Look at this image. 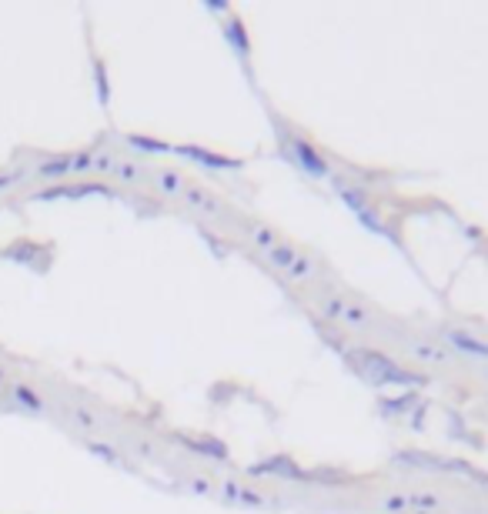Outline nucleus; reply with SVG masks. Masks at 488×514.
<instances>
[{
  "label": "nucleus",
  "mask_w": 488,
  "mask_h": 514,
  "mask_svg": "<svg viewBox=\"0 0 488 514\" xmlns=\"http://www.w3.org/2000/svg\"><path fill=\"white\" fill-rule=\"evenodd\" d=\"M355 364L362 371V378L371 381V384H405V388H408V384H425L421 374H411V371L398 368V364H395L388 354H381V351L362 348L355 354Z\"/></svg>",
  "instance_id": "1"
},
{
  "label": "nucleus",
  "mask_w": 488,
  "mask_h": 514,
  "mask_svg": "<svg viewBox=\"0 0 488 514\" xmlns=\"http://www.w3.org/2000/svg\"><path fill=\"white\" fill-rule=\"evenodd\" d=\"M284 147H288V154H292V161L298 167H302L304 174L312 177H324L328 174V164H324V157L314 151L304 137H284Z\"/></svg>",
  "instance_id": "2"
},
{
  "label": "nucleus",
  "mask_w": 488,
  "mask_h": 514,
  "mask_svg": "<svg viewBox=\"0 0 488 514\" xmlns=\"http://www.w3.org/2000/svg\"><path fill=\"white\" fill-rule=\"evenodd\" d=\"M0 257L10 261V264H24V267L40 271V267H44V257H48V247L37 244V241H14L7 251L0 254Z\"/></svg>",
  "instance_id": "3"
},
{
  "label": "nucleus",
  "mask_w": 488,
  "mask_h": 514,
  "mask_svg": "<svg viewBox=\"0 0 488 514\" xmlns=\"http://www.w3.org/2000/svg\"><path fill=\"white\" fill-rule=\"evenodd\" d=\"M342 201L352 207V214L368 227L371 234H385V224L378 221V214L371 211V205L365 201V194L358 191V187H342Z\"/></svg>",
  "instance_id": "4"
},
{
  "label": "nucleus",
  "mask_w": 488,
  "mask_h": 514,
  "mask_svg": "<svg viewBox=\"0 0 488 514\" xmlns=\"http://www.w3.org/2000/svg\"><path fill=\"white\" fill-rule=\"evenodd\" d=\"M171 151H175V154H181V157H191V161H197V164L215 167V171H238V167H241V161H238V157L215 154V151H207V147L185 144V147H171Z\"/></svg>",
  "instance_id": "5"
},
{
  "label": "nucleus",
  "mask_w": 488,
  "mask_h": 514,
  "mask_svg": "<svg viewBox=\"0 0 488 514\" xmlns=\"http://www.w3.org/2000/svg\"><path fill=\"white\" fill-rule=\"evenodd\" d=\"M324 314H328L332 320L352 324V328H362V324H368V310L358 308V304H348L345 298H328V301H324Z\"/></svg>",
  "instance_id": "6"
},
{
  "label": "nucleus",
  "mask_w": 488,
  "mask_h": 514,
  "mask_svg": "<svg viewBox=\"0 0 488 514\" xmlns=\"http://www.w3.org/2000/svg\"><path fill=\"white\" fill-rule=\"evenodd\" d=\"M254 475H284V477H304V471L294 465L292 457H271V461H264V465H254L251 467Z\"/></svg>",
  "instance_id": "7"
},
{
  "label": "nucleus",
  "mask_w": 488,
  "mask_h": 514,
  "mask_svg": "<svg viewBox=\"0 0 488 514\" xmlns=\"http://www.w3.org/2000/svg\"><path fill=\"white\" fill-rule=\"evenodd\" d=\"M449 341L459 351H465V354H475V358H488V344H485V341L472 338V334H465V330H451Z\"/></svg>",
  "instance_id": "8"
},
{
  "label": "nucleus",
  "mask_w": 488,
  "mask_h": 514,
  "mask_svg": "<svg viewBox=\"0 0 488 514\" xmlns=\"http://www.w3.org/2000/svg\"><path fill=\"white\" fill-rule=\"evenodd\" d=\"M191 451H197V455L211 457V461H228V447L221 445V441H191V437H181Z\"/></svg>",
  "instance_id": "9"
},
{
  "label": "nucleus",
  "mask_w": 488,
  "mask_h": 514,
  "mask_svg": "<svg viewBox=\"0 0 488 514\" xmlns=\"http://www.w3.org/2000/svg\"><path fill=\"white\" fill-rule=\"evenodd\" d=\"M14 401H17L20 408L34 411V414H40V411H44V398H40V394L30 388V384H14Z\"/></svg>",
  "instance_id": "10"
},
{
  "label": "nucleus",
  "mask_w": 488,
  "mask_h": 514,
  "mask_svg": "<svg viewBox=\"0 0 488 514\" xmlns=\"http://www.w3.org/2000/svg\"><path fill=\"white\" fill-rule=\"evenodd\" d=\"M70 161H74V154L50 157V161H44V164L37 167V174L40 177H64V174H70Z\"/></svg>",
  "instance_id": "11"
},
{
  "label": "nucleus",
  "mask_w": 488,
  "mask_h": 514,
  "mask_svg": "<svg viewBox=\"0 0 488 514\" xmlns=\"http://www.w3.org/2000/svg\"><path fill=\"white\" fill-rule=\"evenodd\" d=\"M268 257H271V264L278 271H288L294 264V257H298V251H294L292 244H274L271 251H268Z\"/></svg>",
  "instance_id": "12"
},
{
  "label": "nucleus",
  "mask_w": 488,
  "mask_h": 514,
  "mask_svg": "<svg viewBox=\"0 0 488 514\" xmlns=\"http://www.w3.org/2000/svg\"><path fill=\"white\" fill-rule=\"evenodd\" d=\"M187 201H191L195 207H201V211H207V214L221 211V205H217L215 197L207 194V191H197V187H191V191H187Z\"/></svg>",
  "instance_id": "13"
},
{
  "label": "nucleus",
  "mask_w": 488,
  "mask_h": 514,
  "mask_svg": "<svg viewBox=\"0 0 488 514\" xmlns=\"http://www.w3.org/2000/svg\"><path fill=\"white\" fill-rule=\"evenodd\" d=\"M94 78H98V100L101 104H108L111 84H108V68H104V60H94Z\"/></svg>",
  "instance_id": "14"
},
{
  "label": "nucleus",
  "mask_w": 488,
  "mask_h": 514,
  "mask_svg": "<svg viewBox=\"0 0 488 514\" xmlns=\"http://www.w3.org/2000/svg\"><path fill=\"white\" fill-rule=\"evenodd\" d=\"M225 37L231 40V44H235L238 47V54H241V58H248V37H244V27H241V20H235V24H231V27L225 30Z\"/></svg>",
  "instance_id": "15"
},
{
  "label": "nucleus",
  "mask_w": 488,
  "mask_h": 514,
  "mask_svg": "<svg viewBox=\"0 0 488 514\" xmlns=\"http://www.w3.org/2000/svg\"><path fill=\"white\" fill-rule=\"evenodd\" d=\"M127 144L141 147V151H154V154H161V151H171V144H164V141H151V137H144V134H131V137H127Z\"/></svg>",
  "instance_id": "16"
},
{
  "label": "nucleus",
  "mask_w": 488,
  "mask_h": 514,
  "mask_svg": "<svg viewBox=\"0 0 488 514\" xmlns=\"http://www.w3.org/2000/svg\"><path fill=\"white\" fill-rule=\"evenodd\" d=\"M251 241L258 244L261 251H271L274 244H278V237H274V234L268 231V227H261V224H254V227H251Z\"/></svg>",
  "instance_id": "17"
},
{
  "label": "nucleus",
  "mask_w": 488,
  "mask_h": 514,
  "mask_svg": "<svg viewBox=\"0 0 488 514\" xmlns=\"http://www.w3.org/2000/svg\"><path fill=\"white\" fill-rule=\"evenodd\" d=\"M308 271H312V261H308V257H294V264L284 274L294 278V281H302V278H308Z\"/></svg>",
  "instance_id": "18"
},
{
  "label": "nucleus",
  "mask_w": 488,
  "mask_h": 514,
  "mask_svg": "<svg viewBox=\"0 0 488 514\" xmlns=\"http://www.w3.org/2000/svg\"><path fill=\"white\" fill-rule=\"evenodd\" d=\"M90 167H94V154H90V151L74 154V161H70V171H74V174H84V171H90Z\"/></svg>",
  "instance_id": "19"
},
{
  "label": "nucleus",
  "mask_w": 488,
  "mask_h": 514,
  "mask_svg": "<svg viewBox=\"0 0 488 514\" xmlns=\"http://www.w3.org/2000/svg\"><path fill=\"white\" fill-rule=\"evenodd\" d=\"M88 451H90V455L104 457V461H111V465L118 461V451H114V447H108V445H98V441H88Z\"/></svg>",
  "instance_id": "20"
},
{
  "label": "nucleus",
  "mask_w": 488,
  "mask_h": 514,
  "mask_svg": "<svg viewBox=\"0 0 488 514\" xmlns=\"http://www.w3.org/2000/svg\"><path fill=\"white\" fill-rule=\"evenodd\" d=\"M415 358H421V361H441L445 354H441V351H435V348H429V344H419V348H415Z\"/></svg>",
  "instance_id": "21"
},
{
  "label": "nucleus",
  "mask_w": 488,
  "mask_h": 514,
  "mask_svg": "<svg viewBox=\"0 0 488 514\" xmlns=\"http://www.w3.org/2000/svg\"><path fill=\"white\" fill-rule=\"evenodd\" d=\"M161 187H164L167 194H175L177 187H181V177L171 174V171H164V174H161Z\"/></svg>",
  "instance_id": "22"
},
{
  "label": "nucleus",
  "mask_w": 488,
  "mask_h": 514,
  "mask_svg": "<svg viewBox=\"0 0 488 514\" xmlns=\"http://www.w3.org/2000/svg\"><path fill=\"white\" fill-rule=\"evenodd\" d=\"M408 505H421V508H439V498H429V495H411Z\"/></svg>",
  "instance_id": "23"
},
{
  "label": "nucleus",
  "mask_w": 488,
  "mask_h": 514,
  "mask_svg": "<svg viewBox=\"0 0 488 514\" xmlns=\"http://www.w3.org/2000/svg\"><path fill=\"white\" fill-rule=\"evenodd\" d=\"M238 498H241V501H248V505H261V498L254 495V491H238Z\"/></svg>",
  "instance_id": "24"
},
{
  "label": "nucleus",
  "mask_w": 488,
  "mask_h": 514,
  "mask_svg": "<svg viewBox=\"0 0 488 514\" xmlns=\"http://www.w3.org/2000/svg\"><path fill=\"white\" fill-rule=\"evenodd\" d=\"M405 505H408L405 498H388V501H385V508H388V511H398V508H405Z\"/></svg>",
  "instance_id": "25"
},
{
  "label": "nucleus",
  "mask_w": 488,
  "mask_h": 514,
  "mask_svg": "<svg viewBox=\"0 0 488 514\" xmlns=\"http://www.w3.org/2000/svg\"><path fill=\"white\" fill-rule=\"evenodd\" d=\"M17 171H14V174H0V191H4V187H7V184H14V181H17Z\"/></svg>",
  "instance_id": "26"
},
{
  "label": "nucleus",
  "mask_w": 488,
  "mask_h": 514,
  "mask_svg": "<svg viewBox=\"0 0 488 514\" xmlns=\"http://www.w3.org/2000/svg\"><path fill=\"white\" fill-rule=\"evenodd\" d=\"M118 171H121V177H127V181H131V177H137V171H134V167H127V164H121Z\"/></svg>",
  "instance_id": "27"
},
{
  "label": "nucleus",
  "mask_w": 488,
  "mask_h": 514,
  "mask_svg": "<svg viewBox=\"0 0 488 514\" xmlns=\"http://www.w3.org/2000/svg\"><path fill=\"white\" fill-rule=\"evenodd\" d=\"M0 384H4V371H0Z\"/></svg>",
  "instance_id": "28"
}]
</instances>
